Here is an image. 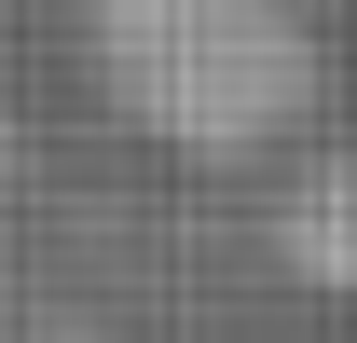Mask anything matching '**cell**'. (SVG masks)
Listing matches in <instances>:
<instances>
[{
    "label": "cell",
    "mask_w": 357,
    "mask_h": 343,
    "mask_svg": "<svg viewBox=\"0 0 357 343\" xmlns=\"http://www.w3.org/2000/svg\"><path fill=\"white\" fill-rule=\"evenodd\" d=\"M275 261H289L303 289L357 302V137H330V151L289 178V206H275Z\"/></svg>",
    "instance_id": "cell-2"
},
{
    "label": "cell",
    "mask_w": 357,
    "mask_h": 343,
    "mask_svg": "<svg viewBox=\"0 0 357 343\" xmlns=\"http://www.w3.org/2000/svg\"><path fill=\"white\" fill-rule=\"evenodd\" d=\"M83 42L110 110L192 165H248L275 137H303L330 83L303 0H83Z\"/></svg>",
    "instance_id": "cell-1"
}]
</instances>
